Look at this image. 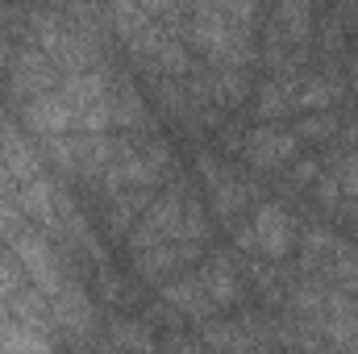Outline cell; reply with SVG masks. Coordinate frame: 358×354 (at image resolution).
I'll list each match as a JSON object with an SVG mask.
<instances>
[{"label": "cell", "mask_w": 358, "mask_h": 354, "mask_svg": "<svg viewBox=\"0 0 358 354\" xmlns=\"http://www.w3.org/2000/svg\"><path fill=\"white\" fill-rule=\"evenodd\" d=\"M342 92H346V84H342L338 71H300L296 76V104L292 108H300L304 117L308 113H334Z\"/></svg>", "instance_id": "10"}, {"label": "cell", "mask_w": 358, "mask_h": 354, "mask_svg": "<svg viewBox=\"0 0 358 354\" xmlns=\"http://www.w3.org/2000/svg\"><path fill=\"white\" fill-rule=\"evenodd\" d=\"M334 129H338V113H308V117H300V121L292 125V134H296L300 146H304V142H329Z\"/></svg>", "instance_id": "13"}, {"label": "cell", "mask_w": 358, "mask_h": 354, "mask_svg": "<svg viewBox=\"0 0 358 354\" xmlns=\"http://www.w3.org/2000/svg\"><path fill=\"white\" fill-rule=\"evenodd\" d=\"M163 300L183 313V317H192V321H213V304H208V296H204V288H200V279H196V271L192 275H179L171 283H163Z\"/></svg>", "instance_id": "11"}, {"label": "cell", "mask_w": 358, "mask_h": 354, "mask_svg": "<svg viewBox=\"0 0 358 354\" xmlns=\"http://www.w3.org/2000/svg\"><path fill=\"white\" fill-rule=\"evenodd\" d=\"M296 155H300V142H296L292 125H283V121H263V125L246 129V138H242V159L259 171L287 167V163H296Z\"/></svg>", "instance_id": "5"}, {"label": "cell", "mask_w": 358, "mask_h": 354, "mask_svg": "<svg viewBox=\"0 0 358 354\" xmlns=\"http://www.w3.org/2000/svg\"><path fill=\"white\" fill-rule=\"evenodd\" d=\"M196 279H200V288H204V296H208V304L217 313L242 300V275H238L229 250H213L204 263L196 267Z\"/></svg>", "instance_id": "8"}, {"label": "cell", "mask_w": 358, "mask_h": 354, "mask_svg": "<svg viewBox=\"0 0 358 354\" xmlns=\"http://www.w3.org/2000/svg\"><path fill=\"white\" fill-rule=\"evenodd\" d=\"M108 342H113V351H125V354H150L155 351L150 330H146L142 321H113Z\"/></svg>", "instance_id": "12"}, {"label": "cell", "mask_w": 358, "mask_h": 354, "mask_svg": "<svg viewBox=\"0 0 358 354\" xmlns=\"http://www.w3.org/2000/svg\"><path fill=\"white\" fill-rule=\"evenodd\" d=\"M259 4H192L183 8V46L213 67L246 71V63L259 59Z\"/></svg>", "instance_id": "1"}, {"label": "cell", "mask_w": 358, "mask_h": 354, "mask_svg": "<svg viewBox=\"0 0 358 354\" xmlns=\"http://www.w3.org/2000/svg\"><path fill=\"white\" fill-rule=\"evenodd\" d=\"M204 255V246L200 242H167V246H155V250H146V255H134V267H138V275L146 279V283H163L167 275H179L183 267H192L196 259Z\"/></svg>", "instance_id": "9"}, {"label": "cell", "mask_w": 358, "mask_h": 354, "mask_svg": "<svg viewBox=\"0 0 358 354\" xmlns=\"http://www.w3.org/2000/svg\"><path fill=\"white\" fill-rule=\"evenodd\" d=\"M13 59H17L13 38H8V34H0V71H4V67H13Z\"/></svg>", "instance_id": "14"}, {"label": "cell", "mask_w": 358, "mask_h": 354, "mask_svg": "<svg viewBox=\"0 0 358 354\" xmlns=\"http://www.w3.org/2000/svg\"><path fill=\"white\" fill-rule=\"evenodd\" d=\"M246 225H250L255 250L263 259H287L296 250V242H300V225H296L292 208L279 204V200H259Z\"/></svg>", "instance_id": "4"}, {"label": "cell", "mask_w": 358, "mask_h": 354, "mask_svg": "<svg viewBox=\"0 0 358 354\" xmlns=\"http://www.w3.org/2000/svg\"><path fill=\"white\" fill-rule=\"evenodd\" d=\"M59 80H63V71H59L55 59L42 55L38 46H21L17 59H13V67H8V92H13L21 104L34 100V96H42V92L59 88Z\"/></svg>", "instance_id": "6"}, {"label": "cell", "mask_w": 358, "mask_h": 354, "mask_svg": "<svg viewBox=\"0 0 358 354\" xmlns=\"http://www.w3.org/2000/svg\"><path fill=\"white\" fill-rule=\"evenodd\" d=\"M183 354H200V351H183Z\"/></svg>", "instance_id": "16"}, {"label": "cell", "mask_w": 358, "mask_h": 354, "mask_svg": "<svg viewBox=\"0 0 358 354\" xmlns=\"http://www.w3.org/2000/svg\"><path fill=\"white\" fill-rule=\"evenodd\" d=\"M8 255H13V263L21 267L25 275H29V283L46 296V300H55L63 288H67V267L59 259V250H55V242H50V234L46 229H38L34 221L25 225V229H17L8 242Z\"/></svg>", "instance_id": "3"}, {"label": "cell", "mask_w": 358, "mask_h": 354, "mask_svg": "<svg viewBox=\"0 0 358 354\" xmlns=\"http://www.w3.org/2000/svg\"><path fill=\"white\" fill-rule=\"evenodd\" d=\"M187 200H192V187L179 183V179H171V183L155 196V204L142 213V221L129 229V238H125V242H129V255H146V250H155V246L179 242V238H183Z\"/></svg>", "instance_id": "2"}, {"label": "cell", "mask_w": 358, "mask_h": 354, "mask_svg": "<svg viewBox=\"0 0 358 354\" xmlns=\"http://www.w3.org/2000/svg\"><path fill=\"white\" fill-rule=\"evenodd\" d=\"M50 313H55V330H63L71 342H88L96 330V309L80 279H67V288L50 300Z\"/></svg>", "instance_id": "7"}, {"label": "cell", "mask_w": 358, "mask_h": 354, "mask_svg": "<svg viewBox=\"0 0 358 354\" xmlns=\"http://www.w3.org/2000/svg\"><path fill=\"white\" fill-rule=\"evenodd\" d=\"M0 121H8V113H4V100H0Z\"/></svg>", "instance_id": "15"}]
</instances>
